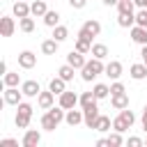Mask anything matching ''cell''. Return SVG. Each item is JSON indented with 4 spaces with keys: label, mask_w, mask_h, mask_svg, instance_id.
Masks as SVG:
<instances>
[{
    "label": "cell",
    "mask_w": 147,
    "mask_h": 147,
    "mask_svg": "<svg viewBox=\"0 0 147 147\" xmlns=\"http://www.w3.org/2000/svg\"><path fill=\"white\" fill-rule=\"evenodd\" d=\"M64 115H67V110H64L62 106L48 108V110L41 115V129H44V131H55V129L64 122Z\"/></svg>",
    "instance_id": "cell-1"
},
{
    "label": "cell",
    "mask_w": 147,
    "mask_h": 147,
    "mask_svg": "<svg viewBox=\"0 0 147 147\" xmlns=\"http://www.w3.org/2000/svg\"><path fill=\"white\" fill-rule=\"evenodd\" d=\"M80 71H83V74H80V76H83V80H87V83H90V80H94L99 74H103V71H106V67H103V62H101L99 57H92V60H87V62H85V67H83Z\"/></svg>",
    "instance_id": "cell-2"
},
{
    "label": "cell",
    "mask_w": 147,
    "mask_h": 147,
    "mask_svg": "<svg viewBox=\"0 0 147 147\" xmlns=\"http://www.w3.org/2000/svg\"><path fill=\"white\" fill-rule=\"evenodd\" d=\"M30 119H32V106L25 103V101H21V103L16 106V117H14V122H16L18 129H28Z\"/></svg>",
    "instance_id": "cell-3"
},
{
    "label": "cell",
    "mask_w": 147,
    "mask_h": 147,
    "mask_svg": "<svg viewBox=\"0 0 147 147\" xmlns=\"http://www.w3.org/2000/svg\"><path fill=\"white\" fill-rule=\"evenodd\" d=\"M78 34H83V37H90V39H94V37H99V34H101V23H99L96 18H87V21H85V23L80 25Z\"/></svg>",
    "instance_id": "cell-4"
},
{
    "label": "cell",
    "mask_w": 147,
    "mask_h": 147,
    "mask_svg": "<svg viewBox=\"0 0 147 147\" xmlns=\"http://www.w3.org/2000/svg\"><path fill=\"white\" fill-rule=\"evenodd\" d=\"M21 96H23V90H18V87H5L2 103H7V106H18V103H21Z\"/></svg>",
    "instance_id": "cell-5"
},
{
    "label": "cell",
    "mask_w": 147,
    "mask_h": 147,
    "mask_svg": "<svg viewBox=\"0 0 147 147\" xmlns=\"http://www.w3.org/2000/svg\"><path fill=\"white\" fill-rule=\"evenodd\" d=\"M78 94L76 92H69V90H64L62 94H60V99H57V106H62L64 110H69V108H76V103H78Z\"/></svg>",
    "instance_id": "cell-6"
},
{
    "label": "cell",
    "mask_w": 147,
    "mask_h": 147,
    "mask_svg": "<svg viewBox=\"0 0 147 147\" xmlns=\"http://www.w3.org/2000/svg\"><path fill=\"white\" fill-rule=\"evenodd\" d=\"M99 115H101V113H99L96 103H94V106L83 108V124H85L87 129H94V122H96V117H99Z\"/></svg>",
    "instance_id": "cell-7"
},
{
    "label": "cell",
    "mask_w": 147,
    "mask_h": 147,
    "mask_svg": "<svg viewBox=\"0 0 147 147\" xmlns=\"http://www.w3.org/2000/svg\"><path fill=\"white\" fill-rule=\"evenodd\" d=\"M39 142H41V133H39L37 129H28V131L23 133V140H21L23 147H37Z\"/></svg>",
    "instance_id": "cell-8"
},
{
    "label": "cell",
    "mask_w": 147,
    "mask_h": 147,
    "mask_svg": "<svg viewBox=\"0 0 147 147\" xmlns=\"http://www.w3.org/2000/svg\"><path fill=\"white\" fill-rule=\"evenodd\" d=\"M37 64V55L32 51H21L18 53V67L21 69H32Z\"/></svg>",
    "instance_id": "cell-9"
},
{
    "label": "cell",
    "mask_w": 147,
    "mask_h": 147,
    "mask_svg": "<svg viewBox=\"0 0 147 147\" xmlns=\"http://www.w3.org/2000/svg\"><path fill=\"white\" fill-rule=\"evenodd\" d=\"M53 103H55V92H39V96H37V106L41 108V110H48V108H53Z\"/></svg>",
    "instance_id": "cell-10"
},
{
    "label": "cell",
    "mask_w": 147,
    "mask_h": 147,
    "mask_svg": "<svg viewBox=\"0 0 147 147\" xmlns=\"http://www.w3.org/2000/svg\"><path fill=\"white\" fill-rule=\"evenodd\" d=\"M11 11H14V16H16V18L32 16V9H30V5H28L25 0H16V2H14V7H11Z\"/></svg>",
    "instance_id": "cell-11"
},
{
    "label": "cell",
    "mask_w": 147,
    "mask_h": 147,
    "mask_svg": "<svg viewBox=\"0 0 147 147\" xmlns=\"http://www.w3.org/2000/svg\"><path fill=\"white\" fill-rule=\"evenodd\" d=\"M67 62H69L74 69H83L87 60H85V53H80V51H76V48H74V51L67 55Z\"/></svg>",
    "instance_id": "cell-12"
},
{
    "label": "cell",
    "mask_w": 147,
    "mask_h": 147,
    "mask_svg": "<svg viewBox=\"0 0 147 147\" xmlns=\"http://www.w3.org/2000/svg\"><path fill=\"white\" fill-rule=\"evenodd\" d=\"M14 30H16L14 18H11V16H2V18H0V34H2V37H11Z\"/></svg>",
    "instance_id": "cell-13"
},
{
    "label": "cell",
    "mask_w": 147,
    "mask_h": 147,
    "mask_svg": "<svg viewBox=\"0 0 147 147\" xmlns=\"http://www.w3.org/2000/svg\"><path fill=\"white\" fill-rule=\"evenodd\" d=\"M108 78H113V80H119V76H122V62H117V60H110L108 64H106V71H103Z\"/></svg>",
    "instance_id": "cell-14"
},
{
    "label": "cell",
    "mask_w": 147,
    "mask_h": 147,
    "mask_svg": "<svg viewBox=\"0 0 147 147\" xmlns=\"http://www.w3.org/2000/svg\"><path fill=\"white\" fill-rule=\"evenodd\" d=\"M21 90H23V96H39V92H41V87H39L37 80H23Z\"/></svg>",
    "instance_id": "cell-15"
},
{
    "label": "cell",
    "mask_w": 147,
    "mask_h": 147,
    "mask_svg": "<svg viewBox=\"0 0 147 147\" xmlns=\"http://www.w3.org/2000/svg\"><path fill=\"white\" fill-rule=\"evenodd\" d=\"M110 106H113L115 110L129 108V94H126V92H122V94H110Z\"/></svg>",
    "instance_id": "cell-16"
},
{
    "label": "cell",
    "mask_w": 147,
    "mask_h": 147,
    "mask_svg": "<svg viewBox=\"0 0 147 147\" xmlns=\"http://www.w3.org/2000/svg\"><path fill=\"white\" fill-rule=\"evenodd\" d=\"M129 74H131L133 80H142V78H147V64L145 62H136V64H131Z\"/></svg>",
    "instance_id": "cell-17"
},
{
    "label": "cell",
    "mask_w": 147,
    "mask_h": 147,
    "mask_svg": "<svg viewBox=\"0 0 147 147\" xmlns=\"http://www.w3.org/2000/svg\"><path fill=\"white\" fill-rule=\"evenodd\" d=\"M131 39H133L136 44L145 46V44H147V28H142V25H133V28H131Z\"/></svg>",
    "instance_id": "cell-18"
},
{
    "label": "cell",
    "mask_w": 147,
    "mask_h": 147,
    "mask_svg": "<svg viewBox=\"0 0 147 147\" xmlns=\"http://www.w3.org/2000/svg\"><path fill=\"white\" fill-rule=\"evenodd\" d=\"M64 122H67L69 126H78V124L83 122V110L69 108V110H67V115H64Z\"/></svg>",
    "instance_id": "cell-19"
},
{
    "label": "cell",
    "mask_w": 147,
    "mask_h": 147,
    "mask_svg": "<svg viewBox=\"0 0 147 147\" xmlns=\"http://www.w3.org/2000/svg\"><path fill=\"white\" fill-rule=\"evenodd\" d=\"M117 25H119V28H133V25H136V14L119 11V14H117Z\"/></svg>",
    "instance_id": "cell-20"
},
{
    "label": "cell",
    "mask_w": 147,
    "mask_h": 147,
    "mask_svg": "<svg viewBox=\"0 0 147 147\" xmlns=\"http://www.w3.org/2000/svg\"><path fill=\"white\" fill-rule=\"evenodd\" d=\"M110 126H113V119H110L108 115H99V117H96V122H94V131H99V133L110 131Z\"/></svg>",
    "instance_id": "cell-21"
},
{
    "label": "cell",
    "mask_w": 147,
    "mask_h": 147,
    "mask_svg": "<svg viewBox=\"0 0 147 147\" xmlns=\"http://www.w3.org/2000/svg\"><path fill=\"white\" fill-rule=\"evenodd\" d=\"M57 46H60L57 39H53V37H51V39H44V41H41V53H44V55H55V53H57Z\"/></svg>",
    "instance_id": "cell-22"
},
{
    "label": "cell",
    "mask_w": 147,
    "mask_h": 147,
    "mask_svg": "<svg viewBox=\"0 0 147 147\" xmlns=\"http://www.w3.org/2000/svg\"><path fill=\"white\" fill-rule=\"evenodd\" d=\"M48 90H51V92H55V94L60 96V94L67 90V80H64V78H60V76H55V78H51V83H48Z\"/></svg>",
    "instance_id": "cell-23"
},
{
    "label": "cell",
    "mask_w": 147,
    "mask_h": 147,
    "mask_svg": "<svg viewBox=\"0 0 147 147\" xmlns=\"http://www.w3.org/2000/svg\"><path fill=\"white\" fill-rule=\"evenodd\" d=\"M76 51H80V53H90V51H92V39L78 34V37H76Z\"/></svg>",
    "instance_id": "cell-24"
},
{
    "label": "cell",
    "mask_w": 147,
    "mask_h": 147,
    "mask_svg": "<svg viewBox=\"0 0 147 147\" xmlns=\"http://www.w3.org/2000/svg\"><path fill=\"white\" fill-rule=\"evenodd\" d=\"M18 83H21V78H18L16 71H7V74L2 76V85H5V87H18Z\"/></svg>",
    "instance_id": "cell-25"
},
{
    "label": "cell",
    "mask_w": 147,
    "mask_h": 147,
    "mask_svg": "<svg viewBox=\"0 0 147 147\" xmlns=\"http://www.w3.org/2000/svg\"><path fill=\"white\" fill-rule=\"evenodd\" d=\"M30 9H32V16H44V14L48 11V7H46V0H34V2L30 5Z\"/></svg>",
    "instance_id": "cell-26"
},
{
    "label": "cell",
    "mask_w": 147,
    "mask_h": 147,
    "mask_svg": "<svg viewBox=\"0 0 147 147\" xmlns=\"http://www.w3.org/2000/svg\"><path fill=\"white\" fill-rule=\"evenodd\" d=\"M74 71H76V69L67 62V64H62V67L57 69V76H60V78H64V80L69 83V80H74Z\"/></svg>",
    "instance_id": "cell-27"
},
{
    "label": "cell",
    "mask_w": 147,
    "mask_h": 147,
    "mask_svg": "<svg viewBox=\"0 0 147 147\" xmlns=\"http://www.w3.org/2000/svg\"><path fill=\"white\" fill-rule=\"evenodd\" d=\"M99 99L94 96V92H83L80 94V99H78V103H80V108H87V106H94Z\"/></svg>",
    "instance_id": "cell-28"
},
{
    "label": "cell",
    "mask_w": 147,
    "mask_h": 147,
    "mask_svg": "<svg viewBox=\"0 0 147 147\" xmlns=\"http://www.w3.org/2000/svg\"><path fill=\"white\" fill-rule=\"evenodd\" d=\"M44 23H46L48 28H55V25H60V14H57V11H51V9H48V11L44 14Z\"/></svg>",
    "instance_id": "cell-29"
},
{
    "label": "cell",
    "mask_w": 147,
    "mask_h": 147,
    "mask_svg": "<svg viewBox=\"0 0 147 147\" xmlns=\"http://www.w3.org/2000/svg\"><path fill=\"white\" fill-rule=\"evenodd\" d=\"M92 57H99V60H103L106 55H108V46L106 44H92Z\"/></svg>",
    "instance_id": "cell-30"
},
{
    "label": "cell",
    "mask_w": 147,
    "mask_h": 147,
    "mask_svg": "<svg viewBox=\"0 0 147 147\" xmlns=\"http://www.w3.org/2000/svg\"><path fill=\"white\" fill-rule=\"evenodd\" d=\"M92 92H94V96H96V99H106V96L110 94V87H108V85H103V83H96V85L92 87Z\"/></svg>",
    "instance_id": "cell-31"
},
{
    "label": "cell",
    "mask_w": 147,
    "mask_h": 147,
    "mask_svg": "<svg viewBox=\"0 0 147 147\" xmlns=\"http://www.w3.org/2000/svg\"><path fill=\"white\" fill-rule=\"evenodd\" d=\"M18 28H21L23 32H32V30H34V18H30V16L18 18Z\"/></svg>",
    "instance_id": "cell-32"
},
{
    "label": "cell",
    "mask_w": 147,
    "mask_h": 147,
    "mask_svg": "<svg viewBox=\"0 0 147 147\" xmlns=\"http://www.w3.org/2000/svg\"><path fill=\"white\" fill-rule=\"evenodd\" d=\"M69 37V30L64 28V25H55L53 28V39H57V41H64Z\"/></svg>",
    "instance_id": "cell-33"
},
{
    "label": "cell",
    "mask_w": 147,
    "mask_h": 147,
    "mask_svg": "<svg viewBox=\"0 0 147 147\" xmlns=\"http://www.w3.org/2000/svg\"><path fill=\"white\" fill-rule=\"evenodd\" d=\"M108 145H110V147H119V145H124V138H122V133H119V131H113V133H108Z\"/></svg>",
    "instance_id": "cell-34"
},
{
    "label": "cell",
    "mask_w": 147,
    "mask_h": 147,
    "mask_svg": "<svg viewBox=\"0 0 147 147\" xmlns=\"http://www.w3.org/2000/svg\"><path fill=\"white\" fill-rule=\"evenodd\" d=\"M129 129H131V126H129V124H126V122H124L119 115L113 119V131H119V133H124V131H129Z\"/></svg>",
    "instance_id": "cell-35"
},
{
    "label": "cell",
    "mask_w": 147,
    "mask_h": 147,
    "mask_svg": "<svg viewBox=\"0 0 147 147\" xmlns=\"http://www.w3.org/2000/svg\"><path fill=\"white\" fill-rule=\"evenodd\" d=\"M133 5H136L133 0H119V2H117V11H129V14H136V11H133Z\"/></svg>",
    "instance_id": "cell-36"
},
{
    "label": "cell",
    "mask_w": 147,
    "mask_h": 147,
    "mask_svg": "<svg viewBox=\"0 0 147 147\" xmlns=\"http://www.w3.org/2000/svg\"><path fill=\"white\" fill-rule=\"evenodd\" d=\"M136 25L147 28V7H140V11H136Z\"/></svg>",
    "instance_id": "cell-37"
},
{
    "label": "cell",
    "mask_w": 147,
    "mask_h": 147,
    "mask_svg": "<svg viewBox=\"0 0 147 147\" xmlns=\"http://www.w3.org/2000/svg\"><path fill=\"white\" fill-rule=\"evenodd\" d=\"M122 92H126V87H124L119 80H115V83L110 85V94H122Z\"/></svg>",
    "instance_id": "cell-38"
},
{
    "label": "cell",
    "mask_w": 147,
    "mask_h": 147,
    "mask_svg": "<svg viewBox=\"0 0 147 147\" xmlns=\"http://www.w3.org/2000/svg\"><path fill=\"white\" fill-rule=\"evenodd\" d=\"M126 145H131V147H140V145H145V140L138 138V136H131V138L126 140Z\"/></svg>",
    "instance_id": "cell-39"
},
{
    "label": "cell",
    "mask_w": 147,
    "mask_h": 147,
    "mask_svg": "<svg viewBox=\"0 0 147 147\" xmlns=\"http://www.w3.org/2000/svg\"><path fill=\"white\" fill-rule=\"evenodd\" d=\"M0 147H18V140H14V138H2V140H0Z\"/></svg>",
    "instance_id": "cell-40"
},
{
    "label": "cell",
    "mask_w": 147,
    "mask_h": 147,
    "mask_svg": "<svg viewBox=\"0 0 147 147\" xmlns=\"http://www.w3.org/2000/svg\"><path fill=\"white\" fill-rule=\"evenodd\" d=\"M69 5H71L74 9H83V7L87 5V0H69Z\"/></svg>",
    "instance_id": "cell-41"
},
{
    "label": "cell",
    "mask_w": 147,
    "mask_h": 147,
    "mask_svg": "<svg viewBox=\"0 0 147 147\" xmlns=\"http://www.w3.org/2000/svg\"><path fill=\"white\" fill-rule=\"evenodd\" d=\"M96 147H110V145H108V138H99V140H96Z\"/></svg>",
    "instance_id": "cell-42"
},
{
    "label": "cell",
    "mask_w": 147,
    "mask_h": 147,
    "mask_svg": "<svg viewBox=\"0 0 147 147\" xmlns=\"http://www.w3.org/2000/svg\"><path fill=\"white\" fill-rule=\"evenodd\" d=\"M117 2H119V0H103L106 7H117Z\"/></svg>",
    "instance_id": "cell-43"
},
{
    "label": "cell",
    "mask_w": 147,
    "mask_h": 147,
    "mask_svg": "<svg viewBox=\"0 0 147 147\" xmlns=\"http://www.w3.org/2000/svg\"><path fill=\"white\" fill-rule=\"evenodd\" d=\"M0 74H2V76H5V74H7V62H5V60H2V62H0Z\"/></svg>",
    "instance_id": "cell-44"
},
{
    "label": "cell",
    "mask_w": 147,
    "mask_h": 147,
    "mask_svg": "<svg viewBox=\"0 0 147 147\" xmlns=\"http://www.w3.org/2000/svg\"><path fill=\"white\" fill-rule=\"evenodd\" d=\"M140 122H142V124L147 122V103H145V108H142V117H140Z\"/></svg>",
    "instance_id": "cell-45"
},
{
    "label": "cell",
    "mask_w": 147,
    "mask_h": 147,
    "mask_svg": "<svg viewBox=\"0 0 147 147\" xmlns=\"http://www.w3.org/2000/svg\"><path fill=\"white\" fill-rule=\"evenodd\" d=\"M133 2H136L138 7H147V0H133Z\"/></svg>",
    "instance_id": "cell-46"
},
{
    "label": "cell",
    "mask_w": 147,
    "mask_h": 147,
    "mask_svg": "<svg viewBox=\"0 0 147 147\" xmlns=\"http://www.w3.org/2000/svg\"><path fill=\"white\" fill-rule=\"evenodd\" d=\"M142 129H145V133H147V122H145V124H142Z\"/></svg>",
    "instance_id": "cell-47"
},
{
    "label": "cell",
    "mask_w": 147,
    "mask_h": 147,
    "mask_svg": "<svg viewBox=\"0 0 147 147\" xmlns=\"http://www.w3.org/2000/svg\"><path fill=\"white\" fill-rule=\"evenodd\" d=\"M142 62H145V64H147V57H142Z\"/></svg>",
    "instance_id": "cell-48"
},
{
    "label": "cell",
    "mask_w": 147,
    "mask_h": 147,
    "mask_svg": "<svg viewBox=\"0 0 147 147\" xmlns=\"http://www.w3.org/2000/svg\"><path fill=\"white\" fill-rule=\"evenodd\" d=\"M145 142H147V140H145Z\"/></svg>",
    "instance_id": "cell-49"
}]
</instances>
